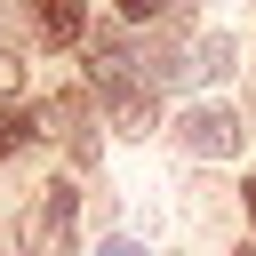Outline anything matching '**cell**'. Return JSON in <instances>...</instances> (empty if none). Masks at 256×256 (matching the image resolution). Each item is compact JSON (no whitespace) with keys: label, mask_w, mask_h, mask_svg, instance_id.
<instances>
[{"label":"cell","mask_w":256,"mask_h":256,"mask_svg":"<svg viewBox=\"0 0 256 256\" xmlns=\"http://www.w3.org/2000/svg\"><path fill=\"white\" fill-rule=\"evenodd\" d=\"M16 248H24V256H80V192H72V184H48L40 208L24 216Z\"/></svg>","instance_id":"cell-1"},{"label":"cell","mask_w":256,"mask_h":256,"mask_svg":"<svg viewBox=\"0 0 256 256\" xmlns=\"http://www.w3.org/2000/svg\"><path fill=\"white\" fill-rule=\"evenodd\" d=\"M96 88H104V104H112V120H120L128 136H144V128H152V88L120 64V48H96Z\"/></svg>","instance_id":"cell-2"},{"label":"cell","mask_w":256,"mask_h":256,"mask_svg":"<svg viewBox=\"0 0 256 256\" xmlns=\"http://www.w3.org/2000/svg\"><path fill=\"white\" fill-rule=\"evenodd\" d=\"M176 136H184L192 160H232V152H240V120H232L224 104H192V112L176 120Z\"/></svg>","instance_id":"cell-3"},{"label":"cell","mask_w":256,"mask_h":256,"mask_svg":"<svg viewBox=\"0 0 256 256\" xmlns=\"http://www.w3.org/2000/svg\"><path fill=\"white\" fill-rule=\"evenodd\" d=\"M32 16H40V32L64 48V40H80V0H32Z\"/></svg>","instance_id":"cell-4"},{"label":"cell","mask_w":256,"mask_h":256,"mask_svg":"<svg viewBox=\"0 0 256 256\" xmlns=\"http://www.w3.org/2000/svg\"><path fill=\"white\" fill-rule=\"evenodd\" d=\"M192 56H200V64H192L200 80H232V32H200Z\"/></svg>","instance_id":"cell-5"},{"label":"cell","mask_w":256,"mask_h":256,"mask_svg":"<svg viewBox=\"0 0 256 256\" xmlns=\"http://www.w3.org/2000/svg\"><path fill=\"white\" fill-rule=\"evenodd\" d=\"M32 136H40V120H24V112H0V160H8V152H24Z\"/></svg>","instance_id":"cell-6"},{"label":"cell","mask_w":256,"mask_h":256,"mask_svg":"<svg viewBox=\"0 0 256 256\" xmlns=\"http://www.w3.org/2000/svg\"><path fill=\"white\" fill-rule=\"evenodd\" d=\"M112 8H120V24H152L160 16V0H112Z\"/></svg>","instance_id":"cell-7"},{"label":"cell","mask_w":256,"mask_h":256,"mask_svg":"<svg viewBox=\"0 0 256 256\" xmlns=\"http://www.w3.org/2000/svg\"><path fill=\"white\" fill-rule=\"evenodd\" d=\"M24 88V64H16V48H0V96H16Z\"/></svg>","instance_id":"cell-8"},{"label":"cell","mask_w":256,"mask_h":256,"mask_svg":"<svg viewBox=\"0 0 256 256\" xmlns=\"http://www.w3.org/2000/svg\"><path fill=\"white\" fill-rule=\"evenodd\" d=\"M96 256H152V248H144V240H136V232H112V240H104V248H96Z\"/></svg>","instance_id":"cell-9"},{"label":"cell","mask_w":256,"mask_h":256,"mask_svg":"<svg viewBox=\"0 0 256 256\" xmlns=\"http://www.w3.org/2000/svg\"><path fill=\"white\" fill-rule=\"evenodd\" d=\"M240 200H248V224H256V176H248V184H240Z\"/></svg>","instance_id":"cell-10"},{"label":"cell","mask_w":256,"mask_h":256,"mask_svg":"<svg viewBox=\"0 0 256 256\" xmlns=\"http://www.w3.org/2000/svg\"><path fill=\"white\" fill-rule=\"evenodd\" d=\"M240 256H256V248H240Z\"/></svg>","instance_id":"cell-11"}]
</instances>
